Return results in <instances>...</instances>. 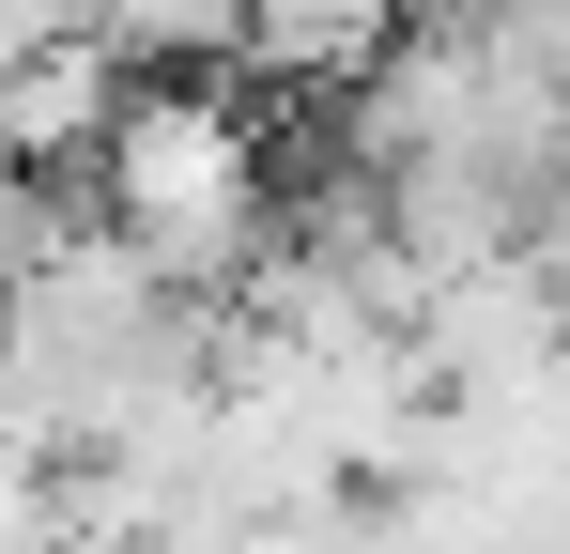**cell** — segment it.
<instances>
[{"label": "cell", "instance_id": "cell-3", "mask_svg": "<svg viewBox=\"0 0 570 554\" xmlns=\"http://www.w3.org/2000/svg\"><path fill=\"white\" fill-rule=\"evenodd\" d=\"M94 47H124L139 78H216L247 62V0H94Z\"/></svg>", "mask_w": 570, "mask_h": 554}, {"label": "cell", "instance_id": "cell-1", "mask_svg": "<svg viewBox=\"0 0 570 554\" xmlns=\"http://www.w3.org/2000/svg\"><path fill=\"white\" fill-rule=\"evenodd\" d=\"M570 339V308H556V277L524 263H478V277H432L416 293V369L448 385V400H493V385H524V369Z\"/></svg>", "mask_w": 570, "mask_h": 554}, {"label": "cell", "instance_id": "cell-4", "mask_svg": "<svg viewBox=\"0 0 570 554\" xmlns=\"http://www.w3.org/2000/svg\"><path fill=\"white\" fill-rule=\"evenodd\" d=\"M0 554H62V477L31 447H0Z\"/></svg>", "mask_w": 570, "mask_h": 554}, {"label": "cell", "instance_id": "cell-2", "mask_svg": "<svg viewBox=\"0 0 570 554\" xmlns=\"http://www.w3.org/2000/svg\"><path fill=\"white\" fill-rule=\"evenodd\" d=\"M371 216H385V247L416 263V293L524 247V185L478 170V155H371Z\"/></svg>", "mask_w": 570, "mask_h": 554}]
</instances>
